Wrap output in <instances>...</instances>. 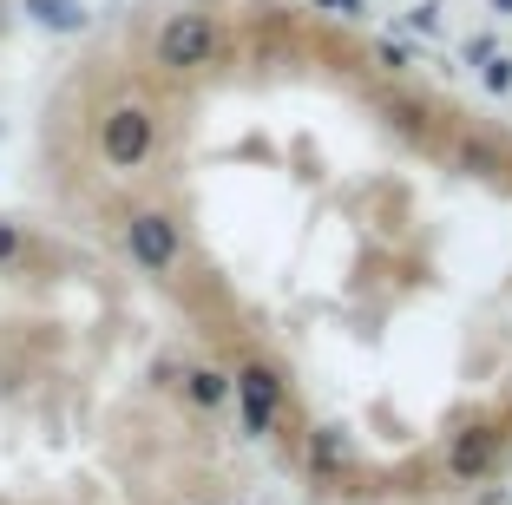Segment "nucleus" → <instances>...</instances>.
I'll use <instances>...</instances> for the list:
<instances>
[{
	"mask_svg": "<svg viewBox=\"0 0 512 505\" xmlns=\"http://www.w3.org/2000/svg\"><path fill=\"white\" fill-rule=\"evenodd\" d=\"M151 53H158V66H165V73H197V66H217V53H224V27H217L211 14L184 7V14H171L165 27H158Z\"/></svg>",
	"mask_w": 512,
	"mask_h": 505,
	"instance_id": "1",
	"label": "nucleus"
},
{
	"mask_svg": "<svg viewBox=\"0 0 512 505\" xmlns=\"http://www.w3.org/2000/svg\"><path fill=\"white\" fill-rule=\"evenodd\" d=\"M151 151H158V119H151V105L125 99V105H112L106 119H99V158H106L112 171H145Z\"/></svg>",
	"mask_w": 512,
	"mask_h": 505,
	"instance_id": "2",
	"label": "nucleus"
},
{
	"mask_svg": "<svg viewBox=\"0 0 512 505\" xmlns=\"http://www.w3.org/2000/svg\"><path fill=\"white\" fill-rule=\"evenodd\" d=\"M125 256H132L145 276H171L184 263V223L171 210H132L125 217Z\"/></svg>",
	"mask_w": 512,
	"mask_h": 505,
	"instance_id": "3",
	"label": "nucleus"
},
{
	"mask_svg": "<svg viewBox=\"0 0 512 505\" xmlns=\"http://www.w3.org/2000/svg\"><path fill=\"white\" fill-rule=\"evenodd\" d=\"M230 401H237V414H243V433L263 440V433L276 427V414L289 407V381L270 361H243V368L230 374Z\"/></svg>",
	"mask_w": 512,
	"mask_h": 505,
	"instance_id": "4",
	"label": "nucleus"
},
{
	"mask_svg": "<svg viewBox=\"0 0 512 505\" xmlns=\"http://www.w3.org/2000/svg\"><path fill=\"white\" fill-rule=\"evenodd\" d=\"M499 453H506V433L499 427H467V433H453V446H447V473L453 479H486L499 466Z\"/></svg>",
	"mask_w": 512,
	"mask_h": 505,
	"instance_id": "5",
	"label": "nucleus"
},
{
	"mask_svg": "<svg viewBox=\"0 0 512 505\" xmlns=\"http://www.w3.org/2000/svg\"><path fill=\"white\" fill-rule=\"evenodd\" d=\"M20 14H27L33 27H46V33H86L92 27L86 0H20Z\"/></svg>",
	"mask_w": 512,
	"mask_h": 505,
	"instance_id": "6",
	"label": "nucleus"
},
{
	"mask_svg": "<svg viewBox=\"0 0 512 505\" xmlns=\"http://www.w3.org/2000/svg\"><path fill=\"white\" fill-rule=\"evenodd\" d=\"M178 387H184V401H191L197 414H217V407L230 401V374L224 368H184Z\"/></svg>",
	"mask_w": 512,
	"mask_h": 505,
	"instance_id": "7",
	"label": "nucleus"
},
{
	"mask_svg": "<svg viewBox=\"0 0 512 505\" xmlns=\"http://www.w3.org/2000/svg\"><path fill=\"white\" fill-rule=\"evenodd\" d=\"M309 460H316V473H335V466L348 460V440H342V427H316V440H309Z\"/></svg>",
	"mask_w": 512,
	"mask_h": 505,
	"instance_id": "8",
	"label": "nucleus"
},
{
	"mask_svg": "<svg viewBox=\"0 0 512 505\" xmlns=\"http://www.w3.org/2000/svg\"><path fill=\"white\" fill-rule=\"evenodd\" d=\"M480 86L486 92H512V60L506 53H480Z\"/></svg>",
	"mask_w": 512,
	"mask_h": 505,
	"instance_id": "9",
	"label": "nucleus"
},
{
	"mask_svg": "<svg viewBox=\"0 0 512 505\" xmlns=\"http://www.w3.org/2000/svg\"><path fill=\"white\" fill-rule=\"evenodd\" d=\"M27 256V230L20 223H0V263H20Z\"/></svg>",
	"mask_w": 512,
	"mask_h": 505,
	"instance_id": "10",
	"label": "nucleus"
},
{
	"mask_svg": "<svg viewBox=\"0 0 512 505\" xmlns=\"http://www.w3.org/2000/svg\"><path fill=\"white\" fill-rule=\"evenodd\" d=\"M388 119H401V125H421L427 112H421V105H414V99H388Z\"/></svg>",
	"mask_w": 512,
	"mask_h": 505,
	"instance_id": "11",
	"label": "nucleus"
},
{
	"mask_svg": "<svg viewBox=\"0 0 512 505\" xmlns=\"http://www.w3.org/2000/svg\"><path fill=\"white\" fill-rule=\"evenodd\" d=\"M381 66H388V73H407V46L388 40V46H381Z\"/></svg>",
	"mask_w": 512,
	"mask_h": 505,
	"instance_id": "12",
	"label": "nucleus"
},
{
	"mask_svg": "<svg viewBox=\"0 0 512 505\" xmlns=\"http://www.w3.org/2000/svg\"><path fill=\"white\" fill-rule=\"evenodd\" d=\"M322 7H329V14H348V20L368 14V0H322Z\"/></svg>",
	"mask_w": 512,
	"mask_h": 505,
	"instance_id": "13",
	"label": "nucleus"
},
{
	"mask_svg": "<svg viewBox=\"0 0 512 505\" xmlns=\"http://www.w3.org/2000/svg\"><path fill=\"white\" fill-rule=\"evenodd\" d=\"M486 7H493V14H512V0H486Z\"/></svg>",
	"mask_w": 512,
	"mask_h": 505,
	"instance_id": "14",
	"label": "nucleus"
}]
</instances>
